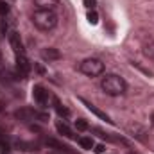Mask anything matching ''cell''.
I'll return each mask as SVG.
<instances>
[{
    "label": "cell",
    "mask_w": 154,
    "mask_h": 154,
    "mask_svg": "<svg viewBox=\"0 0 154 154\" xmlns=\"http://www.w3.org/2000/svg\"><path fill=\"white\" fill-rule=\"evenodd\" d=\"M54 108H56V111H57V115H59V116H65V118H68V116H70V109H68V108H65L57 99H54Z\"/></svg>",
    "instance_id": "7c38bea8"
},
{
    "label": "cell",
    "mask_w": 154,
    "mask_h": 154,
    "mask_svg": "<svg viewBox=\"0 0 154 154\" xmlns=\"http://www.w3.org/2000/svg\"><path fill=\"white\" fill-rule=\"evenodd\" d=\"M56 129H57V133L59 134H63V136H66V138H75V134H74V131L65 124V122H56Z\"/></svg>",
    "instance_id": "30bf717a"
},
{
    "label": "cell",
    "mask_w": 154,
    "mask_h": 154,
    "mask_svg": "<svg viewBox=\"0 0 154 154\" xmlns=\"http://www.w3.org/2000/svg\"><path fill=\"white\" fill-rule=\"evenodd\" d=\"M0 154H11V147H9V143L4 142V140H0Z\"/></svg>",
    "instance_id": "ffe728a7"
},
{
    "label": "cell",
    "mask_w": 154,
    "mask_h": 154,
    "mask_svg": "<svg viewBox=\"0 0 154 154\" xmlns=\"http://www.w3.org/2000/svg\"><path fill=\"white\" fill-rule=\"evenodd\" d=\"M79 145H81L82 149H86V151H91V149L95 147L93 138H90V136H81V138H79Z\"/></svg>",
    "instance_id": "4fadbf2b"
},
{
    "label": "cell",
    "mask_w": 154,
    "mask_h": 154,
    "mask_svg": "<svg viewBox=\"0 0 154 154\" xmlns=\"http://www.w3.org/2000/svg\"><path fill=\"white\" fill-rule=\"evenodd\" d=\"M151 124H152V125H154V113H152V115H151Z\"/></svg>",
    "instance_id": "603a6c76"
},
{
    "label": "cell",
    "mask_w": 154,
    "mask_h": 154,
    "mask_svg": "<svg viewBox=\"0 0 154 154\" xmlns=\"http://www.w3.org/2000/svg\"><path fill=\"white\" fill-rule=\"evenodd\" d=\"M54 154H63V152H61V151H59V152H54Z\"/></svg>",
    "instance_id": "cb8c5ba5"
},
{
    "label": "cell",
    "mask_w": 154,
    "mask_h": 154,
    "mask_svg": "<svg viewBox=\"0 0 154 154\" xmlns=\"http://www.w3.org/2000/svg\"><path fill=\"white\" fill-rule=\"evenodd\" d=\"M143 54H145L149 59H152V61H154V41H152V43H149V45H145Z\"/></svg>",
    "instance_id": "e0dca14e"
},
{
    "label": "cell",
    "mask_w": 154,
    "mask_h": 154,
    "mask_svg": "<svg viewBox=\"0 0 154 154\" xmlns=\"http://www.w3.org/2000/svg\"><path fill=\"white\" fill-rule=\"evenodd\" d=\"M45 143H47L48 147H54L56 151H61V152H63V151H68V147H66V145H63L61 142H57V140H52V138H47V140H45Z\"/></svg>",
    "instance_id": "9a60e30c"
},
{
    "label": "cell",
    "mask_w": 154,
    "mask_h": 154,
    "mask_svg": "<svg viewBox=\"0 0 154 154\" xmlns=\"http://www.w3.org/2000/svg\"><path fill=\"white\" fill-rule=\"evenodd\" d=\"M14 145L20 149V151H36V143H29V142H23V140H16Z\"/></svg>",
    "instance_id": "5bb4252c"
},
{
    "label": "cell",
    "mask_w": 154,
    "mask_h": 154,
    "mask_svg": "<svg viewBox=\"0 0 154 154\" xmlns=\"http://www.w3.org/2000/svg\"><path fill=\"white\" fill-rule=\"evenodd\" d=\"M75 127L79 129V131H86L90 125H88V122H86L84 118H79V120H75Z\"/></svg>",
    "instance_id": "ac0fdd59"
},
{
    "label": "cell",
    "mask_w": 154,
    "mask_h": 154,
    "mask_svg": "<svg viewBox=\"0 0 154 154\" xmlns=\"http://www.w3.org/2000/svg\"><path fill=\"white\" fill-rule=\"evenodd\" d=\"M32 23L38 27L39 31H50L56 27L57 23V16L54 11H47V9H38L32 14Z\"/></svg>",
    "instance_id": "7a4b0ae2"
},
{
    "label": "cell",
    "mask_w": 154,
    "mask_h": 154,
    "mask_svg": "<svg viewBox=\"0 0 154 154\" xmlns=\"http://www.w3.org/2000/svg\"><path fill=\"white\" fill-rule=\"evenodd\" d=\"M32 99L38 102L39 106H47L48 104V91L41 86V84H36L32 88Z\"/></svg>",
    "instance_id": "8992f818"
},
{
    "label": "cell",
    "mask_w": 154,
    "mask_h": 154,
    "mask_svg": "<svg viewBox=\"0 0 154 154\" xmlns=\"http://www.w3.org/2000/svg\"><path fill=\"white\" fill-rule=\"evenodd\" d=\"M29 72H31L29 59L25 57V54H18L16 56V74L20 77H25V75H29Z\"/></svg>",
    "instance_id": "5b68a950"
},
{
    "label": "cell",
    "mask_w": 154,
    "mask_h": 154,
    "mask_svg": "<svg viewBox=\"0 0 154 154\" xmlns=\"http://www.w3.org/2000/svg\"><path fill=\"white\" fill-rule=\"evenodd\" d=\"M41 56H43V59H47V61H56V59H59L61 57V54H59V50L57 48H45L43 52H41Z\"/></svg>",
    "instance_id": "8fae6325"
},
{
    "label": "cell",
    "mask_w": 154,
    "mask_h": 154,
    "mask_svg": "<svg viewBox=\"0 0 154 154\" xmlns=\"http://www.w3.org/2000/svg\"><path fill=\"white\" fill-rule=\"evenodd\" d=\"M82 102H84V106H86V108H88V109H90V111H91V113H93V115H97V116H99V118H100V120H106V122H108V124H111V118H109V116L106 115V113H104V111H100V109H99V108H97V106H93V104H91V102H86V100H84V99H82Z\"/></svg>",
    "instance_id": "9c48e42d"
},
{
    "label": "cell",
    "mask_w": 154,
    "mask_h": 154,
    "mask_svg": "<svg viewBox=\"0 0 154 154\" xmlns=\"http://www.w3.org/2000/svg\"><path fill=\"white\" fill-rule=\"evenodd\" d=\"M16 118L23 120V122H31V120H41V122H47L48 120V115L47 113H39V111H34L31 108H23V109H18L14 113Z\"/></svg>",
    "instance_id": "277c9868"
},
{
    "label": "cell",
    "mask_w": 154,
    "mask_h": 154,
    "mask_svg": "<svg viewBox=\"0 0 154 154\" xmlns=\"http://www.w3.org/2000/svg\"><path fill=\"white\" fill-rule=\"evenodd\" d=\"M84 5L91 11V9H95V5H97V0H84Z\"/></svg>",
    "instance_id": "44dd1931"
},
{
    "label": "cell",
    "mask_w": 154,
    "mask_h": 154,
    "mask_svg": "<svg viewBox=\"0 0 154 154\" xmlns=\"http://www.w3.org/2000/svg\"><path fill=\"white\" fill-rule=\"evenodd\" d=\"M34 4H36V7H38V9L54 11V9H57V5H59V0H34Z\"/></svg>",
    "instance_id": "ba28073f"
},
{
    "label": "cell",
    "mask_w": 154,
    "mask_h": 154,
    "mask_svg": "<svg viewBox=\"0 0 154 154\" xmlns=\"http://www.w3.org/2000/svg\"><path fill=\"white\" fill-rule=\"evenodd\" d=\"M9 45H11V48L14 50L16 56L18 54H23V43H22V38H20V34L16 31H13L9 34Z\"/></svg>",
    "instance_id": "52a82bcc"
},
{
    "label": "cell",
    "mask_w": 154,
    "mask_h": 154,
    "mask_svg": "<svg viewBox=\"0 0 154 154\" xmlns=\"http://www.w3.org/2000/svg\"><path fill=\"white\" fill-rule=\"evenodd\" d=\"M100 86H102L104 93H108V95H111V97L124 95V93H125V90H127L125 81H124L120 75H115V74H108V75L102 77Z\"/></svg>",
    "instance_id": "6da1fadb"
},
{
    "label": "cell",
    "mask_w": 154,
    "mask_h": 154,
    "mask_svg": "<svg viewBox=\"0 0 154 154\" xmlns=\"http://www.w3.org/2000/svg\"><path fill=\"white\" fill-rule=\"evenodd\" d=\"M9 13V4L5 0H0V16H5Z\"/></svg>",
    "instance_id": "d6986e66"
},
{
    "label": "cell",
    "mask_w": 154,
    "mask_h": 154,
    "mask_svg": "<svg viewBox=\"0 0 154 154\" xmlns=\"http://www.w3.org/2000/svg\"><path fill=\"white\" fill-rule=\"evenodd\" d=\"M86 18H88V22H90L91 25H97V23H99V14H97V11H95V9H91V11H88V14H86Z\"/></svg>",
    "instance_id": "2e32d148"
},
{
    "label": "cell",
    "mask_w": 154,
    "mask_h": 154,
    "mask_svg": "<svg viewBox=\"0 0 154 154\" xmlns=\"http://www.w3.org/2000/svg\"><path fill=\"white\" fill-rule=\"evenodd\" d=\"M93 151H95L97 154H104L106 147H104V145H95V147H93Z\"/></svg>",
    "instance_id": "7402d4cb"
},
{
    "label": "cell",
    "mask_w": 154,
    "mask_h": 154,
    "mask_svg": "<svg viewBox=\"0 0 154 154\" xmlns=\"http://www.w3.org/2000/svg\"><path fill=\"white\" fill-rule=\"evenodd\" d=\"M79 70L88 77H97L100 74H104V63L97 57H88L79 65Z\"/></svg>",
    "instance_id": "3957f363"
}]
</instances>
